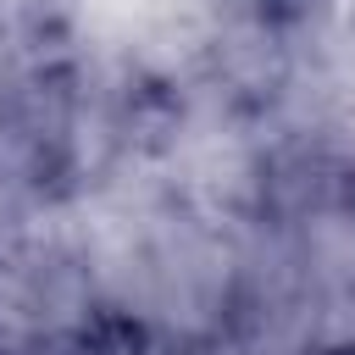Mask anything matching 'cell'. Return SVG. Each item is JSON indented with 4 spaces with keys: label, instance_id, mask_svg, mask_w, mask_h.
<instances>
[{
    "label": "cell",
    "instance_id": "obj_1",
    "mask_svg": "<svg viewBox=\"0 0 355 355\" xmlns=\"http://www.w3.org/2000/svg\"><path fill=\"white\" fill-rule=\"evenodd\" d=\"M28 355H166L155 322L122 300H83L28 338Z\"/></svg>",
    "mask_w": 355,
    "mask_h": 355
}]
</instances>
